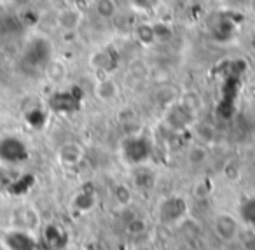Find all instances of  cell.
I'll list each match as a JSON object with an SVG mask.
<instances>
[{"mask_svg":"<svg viewBox=\"0 0 255 250\" xmlns=\"http://www.w3.org/2000/svg\"><path fill=\"white\" fill-rule=\"evenodd\" d=\"M121 154L129 166L147 165L154 154V144L147 135L131 133L121 142Z\"/></svg>","mask_w":255,"mask_h":250,"instance_id":"cell-1","label":"cell"},{"mask_svg":"<svg viewBox=\"0 0 255 250\" xmlns=\"http://www.w3.org/2000/svg\"><path fill=\"white\" fill-rule=\"evenodd\" d=\"M82 102H84V91L79 86H70L65 89H56L47 98V109L54 114L68 116L79 112L82 109Z\"/></svg>","mask_w":255,"mask_h":250,"instance_id":"cell-2","label":"cell"},{"mask_svg":"<svg viewBox=\"0 0 255 250\" xmlns=\"http://www.w3.org/2000/svg\"><path fill=\"white\" fill-rule=\"evenodd\" d=\"M189 215V205L184 196L171 194L159 201L157 205V219L166 226L180 224Z\"/></svg>","mask_w":255,"mask_h":250,"instance_id":"cell-3","label":"cell"},{"mask_svg":"<svg viewBox=\"0 0 255 250\" xmlns=\"http://www.w3.org/2000/svg\"><path fill=\"white\" fill-rule=\"evenodd\" d=\"M53 58V46L44 37H33L26 42L23 51V63L30 68H46Z\"/></svg>","mask_w":255,"mask_h":250,"instance_id":"cell-4","label":"cell"},{"mask_svg":"<svg viewBox=\"0 0 255 250\" xmlns=\"http://www.w3.org/2000/svg\"><path fill=\"white\" fill-rule=\"evenodd\" d=\"M30 152L26 144L18 137H7L0 138V161L7 163V165H21V163L28 161Z\"/></svg>","mask_w":255,"mask_h":250,"instance_id":"cell-5","label":"cell"},{"mask_svg":"<svg viewBox=\"0 0 255 250\" xmlns=\"http://www.w3.org/2000/svg\"><path fill=\"white\" fill-rule=\"evenodd\" d=\"M70 242L67 229L61 228L60 224H47L44 226L40 233V247L44 250H65Z\"/></svg>","mask_w":255,"mask_h":250,"instance_id":"cell-6","label":"cell"},{"mask_svg":"<svg viewBox=\"0 0 255 250\" xmlns=\"http://www.w3.org/2000/svg\"><path fill=\"white\" fill-rule=\"evenodd\" d=\"M213 233L222 242H233L240 233V221L229 212H219L213 217Z\"/></svg>","mask_w":255,"mask_h":250,"instance_id":"cell-7","label":"cell"},{"mask_svg":"<svg viewBox=\"0 0 255 250\" xmlns=\"http://www.w3.org/2000/svg\"><path fill=\"white\" fill-rule=\"evenodd\" d=\"M89 63H91V67L95 70L102 72L105 75H110L119 67V53H117V49L114 46H105L91 54Z\"/></svg>","mask_w":255,"mask_h":250,"instance_id":"cell-8","label":"cell"},{"mask_svg":"<svg viewBox=\"0 0 255 250\" xmlns=\"http://www.w3.org/2000/svg\"><path fill=\"white\" fill-rule=\"evenodd\" d=\"M196 116L192 112H189L180 102L170 105V109L166 110V116H164V123L168 124V128L173 131H180L189 128L194 123Z\"/></svg>","mask_w":255,"mask_h":250,"instance_id":"cell-9","label":"cell"},{"mask_svg":"<svg viewBox=\"0 0 255 250\" xmlns=\"http://www.w3.org/2000/svg\"><path fill=\"white\" fill-rule=\"evenodd\" d=\"M4 243L7 250H44L40 243L25 229H14L4 236Z\"/></svg>","mask_w":255,"mask_h":250,"instance_id":"cell-10","label":"cell"},{"mask_svg":"<svg viewBox=\"0 0 255 250\" xmlns=\"http://www.w3.org/2000/svg\"><path fill=\"white\" fill-rule=\"evenodd\" d=\"M84 159V149L77 142H65L58 149V161L67 168L79 166Z\"/></svg>","mask_w":255,"mask_h":250,"instance_id":"cell-11","label":"cell"},{"mask_svg":"<svg viewBox=\"0 0 255 250\" xmlns=\"http://www.w3.org/2000/svg\"><path fill=\"white\" fill-rule=\"evenodd\" d=\"M96 203H98V194H96L95 187L89 186V184L82 186L81 189L77 191V194L72 198V208H74L75 212H79V214H88V212H91L93 208L96 207Z\"/></svg>","mask_w":255,"mask_h":250,"instance_id":"cell-12","label":"cell"},{"mask_svg":"<svg viewBox=\"0 0 255 250\" xmlns=\"http://www.w3.org/2000/svg\"><path fill=\"white\" fill-rule=\"evenodd\" d=\"M82 23V11L79 7H65L56 14V25L63 32H75Z\"/></svg>","mask_w":255,"mask_h":250,"instance_id":"cell-13","label":"cell"},{"mask_svg":"<svg viewBox=\"0 0 255 250\" xmlns=\"http://www.w3.org/2000/svg\"><path fill=\"white\" fill-rule=\"evenodd\" d=\"M131 180H133V187H136V189L150 191L156 186L157 177L147 165H140V166H133Z\"/></svg>","mask_w":255,"mask_h":250,"instance_id":"cell-14","label":"cell"},{"mask_svg":"<svg viewBox=\"0 0 255 250\" xmlns=\"http://www.w3.org/2000/svg\"><path fill=\"white\" fill-rule=\"evenodd\" d=\"M95 95L100 102H114L119 96V84L116 79H112L110 75L102 77L95 86Z\"/></svg>","mask_w":255,"mask_h":250,"instance_id":"cell-15","label":"cell"},{"mask_svg":"<svg viewBox=\"0 0 255 250\" xmlns=\"http://www.w3.org/2000/svg\"><path fill=\"white\" fill-rule=\"evenodd\" d=\"M236 28H238V25L233 18L220 14L219 18L215 19V25H213V28H212V33L219 42H226V40L233 39V35L236 33Z\"/></svg>","mask_w":255,"mask_h":250,"instance_id":"cell-16","label":"cell"},{"mask_svg":"<svg viewBox=\"0 0 255 250\" xmlns=\"http://www.w3.org/2000/svg\"><path fill=\"white\" fill-rule=\"evenodd\" d=\"M14 217L18 219V224L21 226V229L25 231H33V229L39 228V214L33 207H19L18 210L14 212Z\"/></svg>","mask_w":255,"mask_h":250,"instance_id":"cell-17","label":"cell"},{"mask_svg":"<svg viewBox=\"0 0 255 250\" xmlns=\"http://www.w3.org/2000/svg\"><path fill=\"white\" fill-rule=\"evenodd\" d=\"M33 186H35V177L32 173H23L19 177H14L5 191L12 196H25L26 193H30Z\"/></svg>","mask_w":255,"mask_h":250,"instance_id":"cell-18","label":"cell"},{"mask_svg":"<svg viewBox=\"0 0 255 250\" xmlns=\"http://www.w3.org/2000/svg\"><path fill=\"white\" fill-rule=\"evenodd\" d=\"M178 102H180L189 112L194 114V116H198V112L203 109V96L199 95L198 91H194V89H187V91L182 93Z\"/></svg>","mask_w":255,"mask_h":250,"instance_id":"cell-19","label":"cell"},{"mask_svg":"<svg viewBox=\"0 0 255 250\" xmlns=\"http://www.w3.org/2000/svg\"><path fill=\"white\" fill-rule=\"evenodd\" d=\"M25 121L33 130H42L47 124V112L42 107H32L25 112Z\"/></svg>","mask_w":255,"mask_h":250,"instance_id":"cell-20","label":"cell"},{"mask_svg":"<svg viewBox=\"0 0 255 250\" xmlns=\"http://www.w3.org/2000/svg\"><path fill=\"white\" fill-rule=\"evenodd\" d=\"M44 70H46V75L49 77V81H53L54 84H60L67 77V65L60 60H54V58H51V61L46 65Z\"/></svg>","mask_w":255,"mask_h":250,"instance_id":"cell-21","label":"cell"},{"mask_svg":"<svg viewBox=\"0 0 255 250\" xmlns=\"http://www.w3.org/2000/svg\"><path fill=\"white\" fill-rule=\"evenodd\" d=\"M135 37L143 46H152L157 42L156 32H154V23H140L135 28Z\"/></svg>","mask_w":255,"mask_h":250,"instance_id":"cell-22","label":"cell"},{"mask_svg":"<svg viewBox=\"0 0 255 250\" xmlns=\"http://www.w3.org/2000/svg\"><path fill=\"white\" fill-rule=\"evenodd\" d=\"M112 198L119 207H128V205L131 203L133 200V191L131 187L128 186V184H123V182H117L114 184L112 187Z\"/></svg>","mask_w":255,"mask_h":250,"instance_id":"cell-23","label":"cell"},{"mask_svg":"<svg viewBox=\"0 0 255 250\" xmlns=\"http://www.w3.org/2000/svg\"><path fill=\"white\" fill-rule=\"evenodd\" d=\"M95 11L102 19H114L119 12V5L116 0H96Z\"/></svg>","mask_w":255,"mask_h":250,"instance_id":"cell-24","label":"cell"},{"mask_svg":"<svg viewBox=\"0 0 255 250\" xmlns=\"http://www.w3.org/2000/svg\"><path fill=\"white\" fill-rule=\"evenodd\" d=\"M240 219L245 224L255 226V196H248L240 205Z\"/></svg>","mask_w":255,"mask_h":250,"instance_id":"cell-25","label":"cell"},{"mask_svg":"<svg viewBox=\"0 0 255 250\" xmlns=\"http://www.w3.org/2000/svg\"><path fill=\"white\" fill-rule=\"evenodd\" d=\"M208 159V151L203 145H192L187 151V161L194 166H199Z\"/></svg>","mask_w":255,"mask_h":250,"instance_id":"cell-26","label":"cell"},{"mask_svg":"<svg viewBox=\"0 0 255 250\" xmlns=\"http://www.w3.org/2000/svg\"><path fill=\"white\" fill-rule=\"evenodd\" d=\"M222 173L229 182H238L241 177V165L236 161V159H229V161L224 165Z\"/></svg>","mask_w":255,"mask_h":250,"instance_id":"cell-27","label":"cell"},{"mask_svg":"<svg viewBox=\"0 0 255 250\" xmlns=\"http://www.w3.org/2000/svg\"><path fill=\"white\" fill-rule=\"evenodd\" d=\"M131 5L140 12H152L159 5L161 0H129Z\"/></svg>","mask_w":255,"mask_h":250,"instance_id":"cell-28","label":"cell"},{"mask_svg":"<svg viewBox=\"0 0 255 250\" xmlns=\"http://www.w3.org/2000/svg\"><path fill=\"white\" fill-rule=\"evenodd\" d=\"M154 32H156L157 42L171 39V35H173V30H171L166 23H154Z\"/></svg>","mask_w":255,"mask_h":250,"instance_id":"cell-29","label":"cell"},{"mask_svg":"<svg viewBox=\"0 0 255 250\" xmlns=\"http://www.w3.org/2000/svg\"><path fill=\"white\" fill-rule=\"evenodd\" d=\"M145 229H147V224L142 219H133V221L128 224L129 235H142V233H145Z\"/></svg>","mask_w":255,"mask_h":250,"instance_id":"cell-30","label":"cell"},{"mask_svg":"<svg viewBox=\"0 0 255 250\" xmlns=\"http://www.w3.org/2000/svg\"><path fill=\"white\" fill-rule=\"evenodd\" d=\"M212 193V184H210V180H201V182H198V186H196V194L201 198L208 196V194Z\"/></svg>","mask_w":255,"mask_h":250,"instance_id":"cell-31","label":"cell"},{"mask_svg":"<svg viewBox=\"0 0 255 250\" xmlns=\"http://www.w3.org/2000/svg\"><path fill=\"white\" fill-rule=\"evenodd\" d=\"M229 7H233V9H240V7H245V5H248V2L250 0H224Z\"/></svg>","mask_w":255,"mask_h":250,"instance_id":"cell-32","label":"cell"},{"mask_svg":"<svg viewBox=\"0 0 255 250\" xmlns=\"http://www.w3.org/2000/svg\"><path fill=\"white\" fill-rule=\"evenodd\" d=\"M84 250H107V249L100 242H89V243H86Z\"/></svg>","mask_w":255,"mask_h":250,"instance_id":"cell-33","label":"cell"},{"mask_svg":"<svg viewBox=\"0 0 255 250\" xmlns=\"http://www.w3.org/2000/svg\"><path fill=\"white\" fill-rule=\"evenodd\" d=\"M248 9H250L252 14L255 16V0H250V2H248Z\"/></svg>","mask_w":255,"mask_h":250,"instance_id":"cell-34","label":"cell"},{"mask_svg":"<svg viewBox=\"0 0 255 250\" xmlns=\"http://www.w3.org/2000/svg\"><path fill=\"white\" fill-rule=\"evenodd\" d=\"M14 2H16V4H28V2H30V0H14Z\"/></svg>","mask_w":255,"mask_h":250,"instance_id":"cell-35","label":"cell"},{"mask_svg":"<svg viewBox=\"0 0 255 250\" xmlns=\"http://www.w3.org/2000/svg\"><path fill=\"white\" fill-rule=\"evenodd\" d=\"M0 250H4V249H0Z\"/></svg>","mask_w":255,"mask_h":250,"instance_id":"cell-36","label":"cell"}]
</instances>
